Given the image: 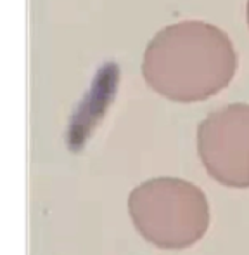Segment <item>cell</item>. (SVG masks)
<instances>
[{
	"mask_svg": "<svg viewBox=\"0 0 249 255\" xmlns=\"http://www.w3.org/2000/svg\"><path fill=\"white\" fill-rule=\"evenodd\" d=\"M139 232L159 248H187L209 224L206 196L192 183L159 177L140 184L128 200Z\"/></svg>",
	"mask_w": 249,
	"mask_h": 255,
	"instance_id": "6da1fadb",
	"label": "cell"
},
{
	"mask_svg": "<svg viewBox=\"0 0 249 255\" xmlns=\"http://www.w3.org/2000/svg\"><path fill=\"white\" fill-rule=\"evenodd\" d=\"M199 155L223 186L249 187V108H228L201 123Z\"/></svg>",
	"mask_w": 249,
	"mask_h": 255,
	"instance_id": "7a4b0ae2",
	"label": "cell"
}]
</instances>
